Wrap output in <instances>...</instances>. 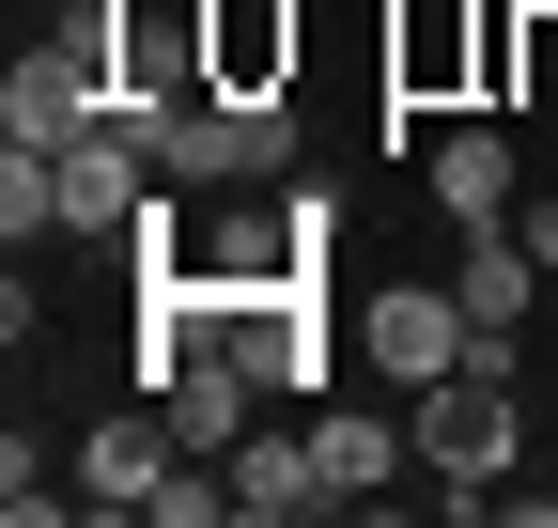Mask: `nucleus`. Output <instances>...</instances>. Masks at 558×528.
<instances>
[{"mask_svg": "<svg viewBox=\"0 0 558 528\" xmlns=\"http://www.w3.org/2000/svg\"><path fill=\"white\" fill-rule=\"evenodd\" d=\"M156 405H171V435L202 451V467H233L248 420H264V373H233V358H171V373H156Z\"/></svg>", "mask_w": 558, "mask_h": 528, "instance_id": "obj_7", "label": "nucleus"}, {"mask_svg": "<svg viewBox=\"0 0 558 528\" xmlns=\"http://www.w3.org/2000/svg\"><path fill=\"white\" fill-rule=\"evenodd\" d=\"M311 451H326V513H341V497H388V482L418 467V435H403L388 405H311Z\"/></svg>", "mask_w": 558, "mask_h": 528, "instance_id": "obj_10", "label": "nucleus"}, {"mask_svg": "<svg viewBox=\"0 0 558 528\" xmlns=\"http://www.w3.org/2000/svg\"><path fill=\"white\" fill-rule=\"evenodd\" d=\"M418 187H435V218H450V233H512V203H527L512 124H450V141L418 156Z\"/></svg>", "mask_w": 558, "mask_h": 528, "instance_id": "obj_5", "label": "nucleus"}, {"mask_svg": "<svg viewBox=\"0 0 558 528\" xmlns=\"http://www.w3.org/2000/svg\"><path fill=\"white\" fill-rule=\"evenodd\" d=\"M512 16L527 0H481V109H512Z\"/></svg>", "mask_w": 558, "mask_h": 528, "instance_id": "obj_14", "label": "nucleus"}, {"mask_svg": "<svg viewBox=\"0 0 558 528\" xmlns=\"http://www.w3.org/2000/svg\"><path fill=\"white\" fill-rule=\"evenodd\" d=\"M357 358L403 388V405H418L435 373H465V358H481V311H465V280H388V296L357 311Z\"/></svg>", "mask_w": 558, "mask_h": 528, "instance_id": "obj_2", "label": "nucleus"}, {"mask_svg": "<svg viewBox=\"0 0 558 528\" xmlns=\"http://www.w3.org/2000/svg\"><path fill=\"white\" fill-rule=\"evenodd\" d=\"M512 109H558V0L512 16Z\"/></svg>", "mask_w": 558, "mask_h": 528, "instance_id": "obj_13", "label": "nucleus"}, {"mask_svg": "<svg viewBox=\"0 0 558 528\" xmlns=\"http://www.w3.org/2000/svg\"><path fill=\"white\" fill-rule=\"evenodd\" d=\"M295 47H311L295 0H202V79L218 94H295Z\"/></svg>", "mask_w": 558, "mask_h": 528, "instance_id": "obj_4", "label": "nucleus"}, {"mask_svg": "<svg viewBox=\"0 0 558 528\" xmlns=\"http://www.w3.org/2000/svg\"><path fill=\"white\" fill-rule=\"evenodd\" d=\"M403 435H418V467L450 482V513H497V467L527 451V343H481L465 373H435L403 405Z\"/></svg>", "mask_w": 558, "mask_h": 528, "instance_id": "obj_1", "label": "nucleus"}, {"mask_svg": "<svg viewBox=\"0 0 558 528\" xmlns=\"http://www.w3.org/2000/svg\"><path fill=\"white\" fill-rule=\"evenodd\" d=\"M186 467V435H171V405L156 388H140V405H109L94 435H78V497L94 513H156V482Z\"/></svg>", "mask_w": 558, "mask_h": 528, "instance_id": "obj_3", "label": "nucleus"}, {"mask_svg": "<svg viewBox=\"0 0 558 528\" xmlns=\"http://www.w3.org/2000/svg\"><path fill=\"white\" fill-rule=\"evenodd\" d=\"M512 233H527V249H543V264H558V203H512Z\"/></svg>", "mask_w": 558, "mask_h": 528, "instance_id": "obj_15", "label": "nucleus"}, {"mask_svg": "<svg viewBox=\"0 0 558 528\" xmlns=\"http://www.w3.org/2000/svg\"><path fill=\"white\" fill-rule=\"evenodd\" d=\"M450 280H465V311H481V343H527V280H543V249H527V233H465Z\"/></svg>", "mask_w": 558, "mask_h": 528, "instance_id": "obj_11", "label": "nucleus"}, {"mask_svg": "<svg viewBox=\"0 0 558 528\" xmlns=\"http://www.w3.org/2000/svg\"><path fill=\"white\" fill-rule=\"evenodd\" d=\"M0 513H16V528H62V513H94L78 482H47L32 467V435H0Z\"/></svg>", "mask_w": 558, "mask_h": 528, "instance_id": "obj_12", "label": "nucleus"}, {"mask_svg": "<svg viewBox=\"0 0 558 528\" xmlns=\"http://www.w3.org/2000/svg\"><path fill=\"white\" fill-rule=\"evenodd\" d=\"M388 94L403 109H481V16H403L388 32Z\"/></svg>", "mask_w": 558, "mask_h": 528, "instance_id": "obj_9", "label": "nucleus"}, {"mask_svg": "<svg viewBox=\"0 0 558 528\" xmlns=\"http://www.w3.org/2000/svg\"><path fill=\"white\" fill-rule=\"evenodd\" d=\"M233 513H248V528H279V513H326L311 405H295V420H248V451H233Z\"/></svg>", "mask_w": 558, "mask_h": 528, "instance_id": "obj_8", "label": "nucleus"}, {"mask_svg": "<svg viewBox=\"0 0 558 528\" xmlns=\"http://www.w3.org/2000/svg\"><path fill=\"white\" fill-rule=\"evenodd\" d=\"M156 187H171V171L140 156L124 124H94V141L62 156V233H109V249H124V233H140V203H156Z\"/></svg>", "mask_w": 558, "mask_h": 528, "instance_id": "obj_6", "label": "nucleus"}]
</instances>
